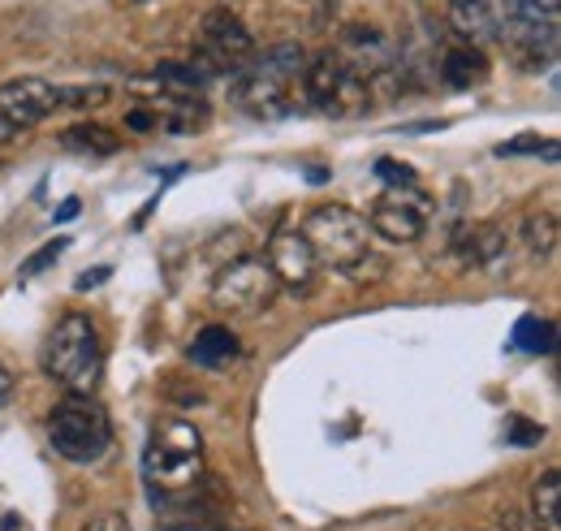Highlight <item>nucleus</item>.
<instances>
[{
  "label": "nucleus",
  "instance_id": "nucleus-4",
  "mask_svg": "<svg viewBox=\"0 0 561 531\" xmlns=\"http://www.w3.org/2000/svg\"><path fill=\"white\" fill-rule=\"evenodd\" d=\"M302 238L311 242L320 268H333V272H351L363 256H371V229H367V216L354 212L346 203H320L302 216Z\"/></svg>",
  "mask_w": 561,
  "mask_h": 531
},
{
  "label": "nucleus",
  "instance_id": "nucleus-5",
  "mask_svg": "<svg viewBox=\"0 0 561 531\" xmlns=\"http://www.w3.org/2000/svg\"><path fill=\"white\" fill-rule=\"evenodd\" d=\"M48 441L57 450V459H66L73 466L100 463L113 445V423L104 415V406L95 398H70L48 415Z\"/></svg>",
  "mask_w": 561,
  "mask_h": 531
},
{
  "label": "nucleus",
  "instance_id": "nucleus-21",
  "mask_svg": "<svg viewBox=\"0 0 561 531\" xmlns=\"http://www.w3.org/2000/svg\"><path fill=\"white\" fill-rule=\"evenodd\" d=\"M104 100H108V87L104 82H78V87L61 82L57 87V104L61 109H100Z\"/></svg>",
  "mask_w": 561,
  "mask_h": 531
},
{
  "label": "nucleus",
  "instance_id": "nucleus-2",
  "mask_svg": "<svg viewBox=\"0 0 561 531\" xmlns=\"http://www.w3.org/2000/svg\"><path fill=\"white\" fill-rule=\"evenodd\" d=\"M48 381H57L70 398H95V385L104 376V346L100 329L91 325V316L70 312L57 320V329L44 337V354H39Z\"/></svg>",
  "mask_w": 561,
  "mask_h": 531
},
{
  "label": "nucleus",
  "instance_id": "nucleus-30",
  "mask_svg": "<svg viewBox=\"0 0 561 531\" xmlns=\"http://www.w3.org/2000/svg\"><path fill=\"white\" fill-rule=\"evenodd\" d=\"M160 531H211L208 523H195V519H186V523H164Z\"/></svg>",
  "mask_w": 561,
  "mask_h": 531
},
{
  "label": "nucleus",
  "instance_id": "nucleus-34",
  "mask_svg": "<svg viewBox=\"0 0 561 531\" xmlns=\"http://www.w3.org/2000/svg\"><path fill=\"white\" fill-rule=\"evenodd\" d=\"M135 4H139V0H135Z\"/></svg>",
  "mask_w": 561,
  "mask_h": 531
},
{
  "label": "nucleus",
  "instance_id": "nucleus-29",
  "mask_svg": "<svg viewBox=\"0 0 561 531\" xmlns=\"http://www.w3.org/2000/svg\"><path fill=\"white\" fill-rule=\"evenodd\" d=\"M78 212H82V203H78V200H61V207L53 212V221H73Z\"/></svg>",
  "mask_w": 561,
  "mask_h": 531
},
{
  "label": "nucleus",
  "instance_id": "nucleus-9",
  "mask_svg": "<svg viewBox=\"0 0 561 531\" xmlns=\"http://www.w3.org/2000/svg\"><path fill=\"white\" fill-rule=\"evenodd\" d=\"M199 57H204V66L211 74H220V69L238 74L255 57V35L247 31V22L229 4H216V9L204 13V22H199Z\"/></svg>",
  "mask_w": 561,
  "mask_h": 531
},
{
  "label": "nucleus",
  "instance_id": "nucleus-32",
  "mask_svg": "<svg viewBox=\"0 0 561 531\" xmlns=\"http://www.w3.org/2000/svg\"><path fill=\"white\" fill-rule=\"evenodd\" d=\"M536 4H545V9H553V13H561V0H536Z\"/></svg>",
  "mask_w": 561,
  "mask_h": 531
},
{
  "label": "nucleus",
  "instance_id": "nucleus-8",
  "mask_svg": "<svg viewBox=\"0 0 561 531\" xmlns=\"http://www.w3.org/2000/svg\"><path fill=\"white\" fill-rule=\"evenodd\" d=\"M280 285L273 276V268L255 256H242L233 264H225L211 281V303L220 312H233V316H260L277 303Z\"/></svg>",
  "mask_w": 561,
  "mask_h": 531
},
{
  "label": "nucleus",
  "instance_id": "nucleus-16",
  "mask_svg": "<svg viewBox=\"0 0 561 531\" xmlns=\"http://www.w3.org/2000/svg\"><path fill=\"white\" fill-rule=\"evenodd\" d=\"M186 354H191L199 368H225V363L238 359V332L225 329V325H208V329L195 332V341H191Z\"/></svg>",
  "mask_w": 561,
  "mask_h": 531
},
{
  "label": "nucleus",
  "instance_id": "nucleus-12",
  "mask_svg": "<svg viewBox=\"0 0 561 531\" xmlns=\"http://www.w3.org/2000/svg\"><path fill=\"white\" fill-rule=\"evenodd\" d=\"M264 264L273 268L277 285L294 290V294H307V290L316 285V276H320V260H316V251H311V242L302 238L298 225H285V229H277V234L268 238Z\"/></svg>",
  "mask_w": 561,
  "mask_h": 531
},
{
  "label": "nucleus",
  "instance_id": "nucleus-1",
  "mask_svg": "<svg viewBox=\"0 0 561 531\" xmlns=\"http://www.w3.org/2000/svg\"><path fill=\"white\" fill-rule=\"evenodd\" d=\"M302 69H307V53L298 44H273L255 53L233 74V104L247 117L277 122L285 113H294V87H302Z\"/></svg>",
  "mask_w": 561,
  "mask_h": 531
},
{
  "label": "nucleus",
  "instance_id": "nucleus-33",
  "mask_svg": "<svg viewBox=\"0 0 561 531\" xmlns=\"http://www.w3.org/2000/svg\"><path fill=\"white\" fill-rule=\"evenodd\" d=\"M9 134H13V131H9V126H4V122H0V147H4V143H9Z\"/></svg>",
  "mask_w": 561,
  "mask_h": 531
},
{
  "label": "nucleus",
  "instance_id": "nucleus-22",
  "mask_svg": "<svg viewBox=\"0 0 561 531\" xmlns=\"http://www.w3.org/2000/svg\"><path fill=\"white\" fill-rule=\"evenodd\" d=\"M496 156H545V160H558L561 147H558V138L523 134V138H514V143H501V147H496Z\"/></svg>",
  "mask_w": 561,
  "mask_h": 531
},
{
  "label": "nucleus",
  "instance_id": "nucleus-10",
  "mask_svg": "<svg viewBox=\"0 0 561 531\" xmlns=\"http://www.w3.org/2000/svg\"><path fill=\"white\" fill-rule=\"evenodd\" d=\"M427 216H432V200L415 191V187H389L380 200H371L367 207V229L380 234L385 242H420L423 229H427Z\"/></svg>",
  "mask_w": 561,
  "mask_h": 531
},
{
  "label": "nucleus",
  "instance_id": "nucleus-17",
  "mask_svg": "<svg viewBox=\"0 0 561 531\" xmlns=\"http://www.w3.org/2000/svg\"><path fill=\"white\" fill-rule=\"evenodd\" d=\"M531 519L540 531H561V471L549 466L531 488Z\"/></svg>",
  "mask_w": 561,
  "mask_h": 531
},
{
  "label": "nucleus",
  "instance_id": "nucleus-24",
  "mask_svg": "<svg viewBox=\"0 0 561 531\" xmlns=\"http://www.w3.org/2000/svg\"><path fill=\"white\" fill-rule=\"evenodd\" d=\"M505 441L518 445V450H523V445H540V441H545V428H540V423H527L523 415H514V419L505 423Z\"/></svg>",
  "mask_w": 561,
  "mask_h": 531
},
{
  "label": "nucleus",
  "instance_id": "nucleus-6",
  "mask_svg": "<svg viewBox=\"0 0 561 531\" xmlns=\"http://www.w3.org/2000/svg\"><path fill=\"white\" fill-rule=\"evenodd\" d=\"M496 9V39L510 44L523 61H553L558 57V13L536 0H492Z\"/></svg>",
  "mask_w": 561,
  "mask_h": 531
},
{
  "label": "nucleus",
  "instance_id": "nucleus-13",
  "mask_svg": "<svg viewBox=\"0 0 561 531\" xmlns=\"http://www.w3.org/2000/svg\"><path fill=\"white\" fill-rule=\"evenodd\" d=\"M449 26L462 44H496V9L492 0H449Z\"/></svg>",
  "mask_w": 561,
  "mask_h": 531
},
{
  "label": "nucleus",
  "instance_id": "nucleus-14",
  "mask_svg": "<svg viewBox=\"0 0 561 531\" xmlns=\"http://www.w3.org/2000/svg\"><path fill=\"white\" fill-rule=\"evenodd\" d=\"M458 260L467 268H496L505 260V229L496 221H480L458 234Z\"/></svg>",
  "mask_w": 561,
  "mask_h": 531
},
{
  "label": "nucleus",
  "instance_id": "nucleus-20",
  "mask_svg": "<svg viewBox=\"0 0 561 531\" xmlns=\"http://www.w3.org/2000/svg\"><path fill=\"white\" fill-rule=\"evenodd\" d=\"M553 320H540V316H523L518 325H514V346L518 350H527V354H549L553 350Z\"/></svg>",
  "mask_w": 561,
  "mask_h": 531
},
{
  "label": "nucleus",
  "instance_id": "nucleus-19",
  "mask_svg": "<svg viewBox=\"0 0 561 531\" xmlns=\"http://www.w3.org/2000/svg\"><path fill=\"white\" fill-rule=\"evenodd\" d=\"M61 143H66L70 151H87V156H113V151H122V138H117V134L104 131V126H91V122L66 131Z\"/></svg>",
  "mask_w": 561,
  "mask_h": 531
},
{
  "label": "nucleus",
  "instance_id": "nucleus-25",
  "mask_svg": "<svg viewBox=\"0 0 561 531\" xmlns=\"http://www.w3.org/2000/svg\"><path fill=\"white\" fill-rule=\"evenodd\" d=\"M376 178L380 182H389V187H415V169L411 165H402V160H376Z\"/></svg>",
  "mask_w": 561,
  "mask_h": 531
},
{
  "label": "nucleus",
  "instance_id": "nucleus-7",
  "mask_svg": "<svg viewBox=\"0 0 561 531\" xmlns=\"http://www.w3.org/2000/svg\"><path fill=\"white\" fill-rule=\"evenodd\" d=\"M302 95L329 117H351L371 100V87L346 66V57L337 48H329V53L311 57L302 69Z\"/></svg>",
  "mask_w": 561,
  "mask_h": 531
},
{
  "label": "nucleus",
  "instance_id": "nucleus-23",
  "mask_svg": "<svg viewBox=\"0 0 561 531\" xmlns=\"http://www.w3.org/2000/svg\"><path fill=\"white\" fill-rule=\"evenodd\" d=\"M66 251H70V238H53V242H48L44 251H35V256H31L26 264L18 268V276H22V281H31V276H39L44 268H53V264H57V260H61Z\"/></svg>",
  "mask_w": 561,
  "mask_h": 531
},
{
  "label": "nucleus",
  "instance_id": "nucleus-28",
  "mask_svg": "<svg viewBox=\"0 0 561 531\" xmlns=\"http://www.w3.org/2000/svg\"><path fill=\"white\" fill-rule=\"evenodd\" d=\"M13 385H18V381H13V372H9L4 363H0V406L13 398Z\"/></svg>",
  "mask_w": 561,
  "mask_h": 531
},
{
  "label": "nucleus",
  "instance_id": "nucleus-18",
  "mask_svg": "<svg viewBox=\"0 0 561 531\" xmlns=\"http://www.w3.org/2000/svg\"><path fill=\"white\" fill-rule=\"evenodd\" d=\"M558 212H549V207H536V212H527L523 216V247H527V256H536V260H549L553 251H558Z\"/></svg>",
  "mask_w": 561,
  "mask_h": 531
},
{
  "label": "nucleus",
  "instance_id": "nucleus-15",
  "mask_svg": "<svg viewBox=\"0 0 561 531\" xmlns=\"http://www.w3.org/2000/svg\"><path fill=\"white\" fill-rule=\"evenodd\" d=\"M440 78L449 82V87H476V82H484L489 78V57H484V48H476V44H454V48H445L440 53Z\"/></svg>",
  "mask_w": 561,
  "mask_h": 531
},
{
  "label": "nucleus",
  "instance_id": "nucleus-31",
  "mask_svg": "<svg viewBox=\"0 0 561 531\" xmlns=\"http://www.w3.org/2000/svg\"><path fill=\"white\" fill-rule=\"evenodd\" d=\"M4 531H26V523H18V515H4Z\"/></svg>",
  "mask_w": 561,
  "mask_h": 531
},
{
  "label": "nucleus",
  "instance_id": "nucleus-26",
  "mask_svg": "<svg viewBox=\"0 0 561 531\" xmlns=\"http://www.w3.org/2000/svg\"><path fill=\"white\" fill-rule=\"evenodd\" d=\"M82 531H135L122 515H100V519H91Z\"/></svg>",
  "mask_w": 561,
  "mask_h": 531
},
{
  "label": "nucleus",
  "instance_id": "nucleus-27",
  "mask_svg": "<svg viewBox=\"0 0 561 531\" xmlns=\"http://www.w3.org/2000/svg\"><path fill=\"white\" fill-rule=\"evenodd\" d=\"M108 272H113V268H91V272H82L73 285H78V290H95V285H104V276H108Z\"/></svg>",
  "mask_w": 561,
  "mask_h": 531
},
{
  "label": "nucleus",
  "instance_id": "nucleus-11",
  "mask_svg": "<svg viewBox=\"0 0 561 531\" xmlns=\"http://www.w3.org/2000/svg\"><path fill=\"white\" fill-rule=\"evenodd\" d=\"M57 109H61L57 104V82H48V78L26 74V78H9L0 87V122L9 131H31V126L48 122Z\"/></svg>",
  "mask_w": 561,
  "mask_h": 531
},
{
  "label": "nucleus",
  "instance_id": "nucleus-3",
  "mask_svg": "<svg viewBox=\"0 0 561 531\" xmlns=\"http://www.w3.org/2000/svg\"><path fill=\"white\" fill-rule=\"evenodd\" d=\"M142 475L151 493L186 497L204 484V437L186 419H160L142 450Z\"/></svg>",
  "mask_w": 561,
  "mask_h": 531
}]
</instances>
